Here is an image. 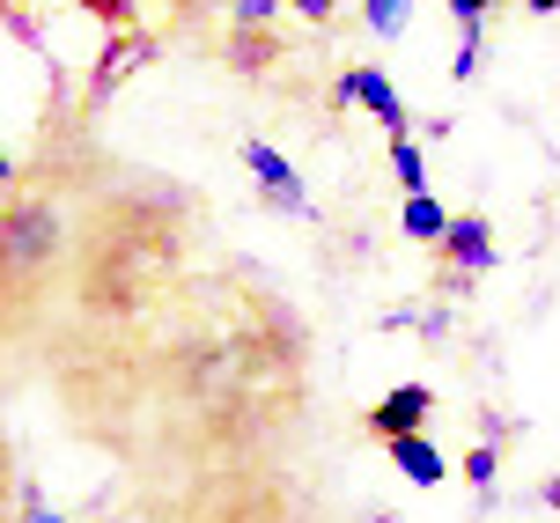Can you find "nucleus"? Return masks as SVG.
Returning a JSON list of instances; mask_svg holds the SVG:
<instances>
[{"label": "nucleus", "mask_w": 560, "mask_h": 523, "mask_svg": "<svg viewBox=\"0 0 560 523\" xmlns=\"http://www.w3.org/2000/svg\"><path fill=\"white\" fill-rule=\"evenodd\" d=\"M494 472H502V457H494V442H479V450H465V487H479V495H494Z\"/></svg>", "instance_id": "obj_11"}, {"label": "nucleus", "mask_w": 560, "mask_h": 523, "mask_svg": "<svg viewBox=\"0 0 560 523\" xmlns=\"http://www.w3.org/2000/svg\"><path fill=\"white\" fill-rule=\"evenodd\" d=\"M443 229H450V214L435 207L428 193H406V214H398V236H413V244H443Z\"/></svg>", "instance_id": "obj_8"}, {"label": "nucleus", "mask_w": 560, "mask_h": 523, "mask_svg": "<svg viewBox=\"0 0 560 523\" xmlns=\"http://www.w3.org/2000/svg\"><path fill=\"white\" fill-rule=\"evenodd\" d=\"M392 185H398V193H428V155H420L413 133L392 140Z\"/></svg>", "instance_id": "obj_9"}, {"label": "nucleus", "mask_w": 560, "mask_h": 523, "mask_svg": "<svg viewBox=\"0 0 560 523\" xmlns=\"http://www.w3.org/2000/svg\"><path fill=\"white\" fill-rule=\"evenodd\" d=\"M0 258H8V266L52 258V214H45V207H15V214L0 221Z\"/></svg>", "instance_id": "obj_5"}, {"label": "nucleus", "mask_w": 560, "mask_h": 523, "mask_svg": "<svg viewBox=\"0 0 560 523\" xmlns=\"http://www.w3.org/2000/svg\"><path fill=\"white\" fill-rule=\"evenodd\" d=\"M450 15H457V23H487V8H494V0H443Z\"/></svg>", "instance_id": "obj_13"}, {"label": "nucleus", "mask_w": 560, "mask_h": 523, "mask_svg": "<svg viewBox=\"0 0 560 523\" xmlns=\"http://www.w3.org/2000/svg\"><path fill=\"white\" fill-rule=\"evenodd\" d=\"M23 523H67V516H52V509H45V501H37V509H30Z\"/></svg>", "instance_id": "obj_15"}, {"label": "nucleus", "mask_w": 560, "mask_h": 523, "mask_svg": "<svg viewBox=\"0 0 560 523\" xmlns=\"http://www.w3.org/2000/svg\"><path fill=\"white\" fill-rule=\"evenodd\" d=\"M443 288L450 295H465V288H472L479 274H487V266H494V229H487V214H450V229H443Z\"/></svg>", "instance_id": "obj_1"}, {"label": "nucleus", "mask_w": 560, "mask_h": 523, "mask_svg": "<svg viewBox=\"0 0 560 523\" xmlns=\"http://www.w3.org/2000/svg\"><path fill=\"white\" fill-rule=\"evenodd\" d=\"M524 8H532V15H560V0H524Z\"/></svg>", "instance_id": "obj_16"}, {"label": "nucleus", "mask_w": 560, "mask_h": 523, "mask_svg": "<svg viewBox=\"0 0 560 523\" xmlns=\"http://www.w3.org/2000/svg\"><path fill=\"white\" fill-rule=\"evenodd\" d=\"M384 450H392V472H406L413 487H443V479H450V457L428 435H392Z\"/></svg>", "instance_id": "obj_6"}, {"label": "nucleus", "mask_w": 560, "mask_h": 523, "mask_svg": "<svg viewBox=\"0 0 560 523\" xmlns=\"http://www.w3.org/2000/svg\"><path fill=\"white\" fill-rule=\"evenodd\" d=\"M244 170L258 177V199L273 207V214H310V193H303V177H295V163L280 155L273 140H244Z\"/></svg>", "instance_id": "obj_3"}, {"label": "nucleus", "mask_w": 560, "mask_h": 523, "mask_svg": "<svg viewBox=\"0 0 560 523\" xmlns=\"http://www.w3.org/2000/svg\"><path fill=\"white\" fill-rule=\"evenodd\" d=\"M0 185H8V148H0Z\"/></svg>", "instance_id": "obj_17"}, {"label": "nucleus", "mask_w": 560, "mask_h": 523, "mask_svg": "<svg viewBox=\"0 0 560 523\" xmlns=\"http://www.w3.org/2000/svg\"><path fill=\"white\" fill-rule=\"evenodd\" d=\"M435 414V391L428 384H392L376 406H369V435L392 442V435H420V420Z\"/></svg>", "instance_id": "obj_4"}, {"label": "nucleus", "mask_w": 560, "mask_h": 523, "mask_svg": "<svg viewBox=\"0 0 560 523\" xmlns=\"http://www.w3.org/2000/svg\"><path fill=\"white\" fill-rule=\"evenodd\" d=\"M362 23H369V37H406L413 0H362Z\"/></svg>", "instance_id": "obj_10"}, {"label": "nucleus", "mask_w": 560, "mask_h": 523, "mask_svg": "<svg viewBox=\"0 0 560 523\" xmlns=\"http://www.w3.org/2000/svg\"><path fill=\"white\" fill-rule=\"evenodd\" d=\"M288 0H236V30H266Z\"/></svg>", "instance_id": "obj_12"}, {"label": "nucleus", "mask_w": 560, "mask_h": 523, "mask_svg": "<svg viewBox=\"0 0 560 523\" xmlns=\"http://www.w3.org/2000/svg\"><path fill=\"white\" fill-rule=\"evenodd\" d=\"M288 8H295V15H310V23H332L339 0H288Z\"/></svg>", "instance_id": "obj_14"}, {"label": "nucleus", "mask_w": 560, "mask_h": 523, "mask_svg": "<svg viewBox=\"0 0 560 523\" xmlns=\"http://www.w3.org/2000/svg\"><path fill=\"white\" fill-rule=\"evenodd\" d=\"M332 104H362L392 140L413 133V111H406V96L392 89V74H384V67H347V74L332 82Z\"/></svg>", "instance_id": "obj_2"}, {"label": "nucleus", "mask_w": 560, "mask_h": 523, "mask_svg": "<svg viewBox=\"0 0 560 523\" xmlns=\"http://www.w3.org/2000/svg\"><path fill=\"white\" fill-rule=\"evenodd\" d=\"M140 59H148V37H118L112 53H104V67L89 74V104H104V96H112V89L126 82V74H133Z\"/></svg>", "instance_id": "obj_7"}]
</instances>
